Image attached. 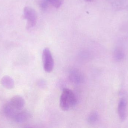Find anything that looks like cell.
<instances>
[{
    "mask_svg": "<svg viewBox=\"0 0 128 128\" xmlns=\"http://www.w3.org/2000/svg\"><path fill=\"white\" fill-rule=\"evenodd\" d=\"M77 99L75 94L70 89L64 88L60 97V106L64 111H68L75 106Z\"/></svg>",
    "mask_w": 128,
    "mask_h": 128,
    "instance_id": "1",
    "label": "cell"
},
{
    "mask_svg": "<svg viewBox=\"0 0 128 128\" xmlns=\"http://www.w3.org/2000/svg\"><path fill=\"white\" fill-rule=\"evenodd\" d=\"M42 58L44 70L48 73L52 72L54 68V61L49 49L46 48L44 49Z\"/></svg>",
    "mask_w": 128,
    "mask_h": 128,
    "instance_id": "2",
    "label": "cell"
},
{
    "mask_svg": "<svg viewBox=\"0 0 128 128\" xmlns=\"http://www.w3.org/2000/svg\"><path fill=\"white\" fill-rule=\"evenodd\" d=\"M24 17L27 20V28L28 29L32 28L36 23L37 16L35 11L29 7H26L24 9Z\"/></svg>",
    "mask_w": 128,
    "mask_h": 128,
    "instance_id": "3",
    "label": "cell"
},
{
    "mask_svg": "<svg viewBox=\"0 0 128 128\" xmlns=\"http://www.w3.org/2000/svg\"><path fill=\"white\" fill-rule=\"evenodd\" d=\"M128 103L126 99L124 98L120 99L118 106V113L119 118L121 121H124L127 117Z\"/></svg>",
    "mask_w": 128,
    "mask_h": 128,
    "instance_id": "4",
    "label": "cell"
},
{
    "mask_svg": "<svg viewBox=\"0 0 128 128\" xmlns=\"http://www.w3.org/2000/svg\"><path fill=\"white\" fill-rule=\"evenodd\" d=\"M19 111L10 102L5 104L3 107V112L5 115L13 119Z\"/></svg>",
    "mask_w": 128,
    "mask_h": 128,
    "instance_id": "5",
    "label": "cell"
},
{
    "mask_svg": "<svg viewBox=\"0 0 128 128\" xmlns=\"http://www.w3.org/2000/svg\"><path fill=\"white\" fill-rule=\"evenodd\" d=\"M31 115L27 111H22L18 112L14 119L17 123H24L28 121L30 118Z\"/></svg>",
    "mask_w": 128,
    "mask_h": 128,
    "instance_id": "6",
    "label": "cell"
},
{
    "mask_svg": "<svg viewBox=\"0 0 128 128\" xmlns=\"http://www.w3.org/2000/svg\"><path fill=\"white\" fill-rule=\"evenodd\" d=\"M10 103L18 110H20L24 107L25 105L24 99L21 96H16L13 97Z\"/></svg>",
    "mask_w": 128,
    "mask_h": 128,
    "instance_id": "7",
    "label": "cell"
},
{
    "mask_svg": "<svg viewBox=\"0 0 128 128\" xmlns=\"http://www.w3.org/2000/svg\"><path fill=\"white\" fill-rule=\"evenodd\" d=\"M82 74L78 71L73 70L69 74L70 80L74 83H79L83 80Z\"/></svg>",
    "mask_w": 128,
    "mask_h": 128,
    "instance_id": "8",
    "label": "cell"
},
{
    "mask_svg": "<svg viewBox=\"0 0 128 128\" xmlns=\"http://www.w3.org/2000/svg\"><path fill=\"white\" fill-rule=\"evenodd\" d=\"M1 83L3 86L8 89H12L14 86L13 80L9 76L3 77L1 80Z\"/></svg>",
    "mask_w": 128,
    "mask_h": 128,
    "instance_id": "9",
    "label": "cell"
},
{
    "mask_svg": "<svg viewBox=\"0 0 128 128\" xmlns=\"http://www.w3.org/2000/svg\"><path fill=\"white\" fill-rule=\"evenodd\" d=\"M125 56L124 52L123 50L120 48H117L114 50L113 53L114 59L117 62L122 61Z\"/></svg>",
    "mask_w": 128,
    "mask_h": 128,
    "instance_id": "10",
    "label": "cell"
},
{
    "mask_svg": "<svg viewBox=\"0 0 128 128\" xmlns=\"http://www.w3.org/2000/svg\"><path fill=\"white\" fill-rule=\"evenodd\" d=\"M99 115L97 112H93L90 114L87 118V121L91 124H94L98 121Z\"/></svg>",
    "mask_w": 128,
    "mask_h": 128,
    "instance_id": "11",
    "label": "cell"
},
{
    "mask_svg": "<svg viewBox=\"0 0 128 128\" xmlns=\"http://www.w3.org/2000/svg\"><path fill=\"white\" fill-rule=\"evenodd\" d=\"M48 3L58 8L60 7L62 3V0H47Z\"/></svg>",
    "mask_w": 128,
    "mask_h": 128,
    "instance_id": "12",
    "label": "cell"
},
{
    "mask_svg": "<svg viewBox=\"0 0 128 128\" xmlns=\"http://www.w3.org/2000/svg\"><path fill=\"white\" fill-rule=\"evenodd\" d=\"M86 1L87 2H92L94 0H86Z\"/></svg>",
    "mask_w": 128,
    "mask_h": 128,
    "instance_id": "13",
    "label": "cell"
}]
</instances>
